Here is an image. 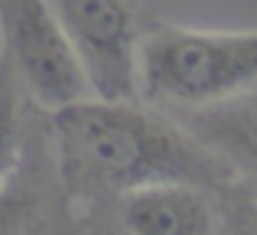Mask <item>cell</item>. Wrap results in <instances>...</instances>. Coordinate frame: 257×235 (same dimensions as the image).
Wrapping results in <instances>:
<instances>
[{
	"label": "cell",
	"instance_id": "cell-6",
	"mask_svg": "<svg viewBox=\"0 0 257 235\" xmlns=\"http://www.w3.org/2000/svg\"><path fill=\"white\" fill-rule=\"evenodd\" d=\"M173 118L182 121L221 160H228L238 177H247L257 183V89L231 98V102L199 111H182Z\"/></svg>",
	"mask_w": 257,
	"mask_h": 235
},
{
	"label": "cell",
	"instance_id": "cell-5",
	"mask_svg": "<svg viewBox=\"0 0 257 235\" xmlns=\"http://www.w3.org/2000/svg\"><path fill=\"white\" fill-rule=\"evenodd\" d=\"M131 235H218V199L205 186L153 183L120 196Z\"/></svg>",
	"mask_w": 257,
	"mask_h": 235
},
{
	"label": "cell",
	"instance_id": "cell-1",
	"mask_svg": "<svg viewBox=\"0 0 257 235\" xmlns=\"http://www.w3.org/2000/svg\"><path fill=\"white\" fill-rule=\"evenodd\" d=\"M56 167L72 196H124L153 183H192L221 193L234 167L182 121L140 102L82 98L52 111Z\"/></svg>",
	"mask_w": 257,
	"mask_h": 235
},
{
	"label": "cell",
	"instance_id": "cell-2",
	"mask_svg": "<svg viewBox=\"0 0 257 235\" xmlns=\"http://www.w3.org/2000/svg\"><path fill=\"white\" fill-rule=\"evenodd\" d=\"M257 89V30L153 23L137 49V102L182 115Z\"/></svg>",
	"mask_w": 257,
	"mask_h": 235
},
{
	"label": "cell",
	"instance_id": "cell-3",
	"mask_svg": "<svg viewBox=\"0 0 257 235\" xmlns=\"http://www.w3.org/2000/svg\"><path fill=\"white\" fill-rule=\"evenodd\" d=\"M0 52L17 69L23 92L49 115L94 95L49 0H0Z\"/></svg>",
	"mask_w": 257,
	"mask_h": 235
},
{
	"label": "cell",
	"instance_id": "cell-8",
	"mask_svg": "<svg viewBox=\"0 0 257 235\" xmlns=\"http://www.w3.org/2000/svg\"><path fill=\"white\" fill-rule=\"evenodd\" d=\"M218 229L221 235H257V196L225 186L218 199Z\"/></svg>",
	"mask_w": 257,
	"mask_h": 235
},
{
	"label": "cell",
	"instance_id": "cell-9",
	"mask_svg": "<svg viewBox=\"0 0 257 235\" xmlns=\"http://www.w3.org/2000/svg\"><path fill=\"white\" fill-rule=\"evenodd\" d=\"M26 219H30V199L0 193V235H23Z\"/></svg>",
	"mask_w": 257,
	"mask_h": 235
},
{
	"label": "cell",
	"instance_id": "cell-4",
	"mask_svg": "<svg viewBox=\"0 0 257 235\" xmlns=\"http://www.w3.org/2000/svg\"><path fill=\"white\" fill-rule=\"evenodd\" d=\"M82 59L94 98L137 102V49L144 30L131 0H49Z\"/></svg>",
	"mask_w": 257,
	"mask_h": 235
},
{
	"label": "cell",
	"instance_id": "cell-7",
	"mask_svg": "<svg viewBox=\"0 0 257 235\" xmlns=\"http://www.w3.org/2000/svg\"><path fill=\"white\" fill-rule=\"evenodd\" d=\"M20 102H23L20 75L10 65V59L0 52V193L7 190L20 157V127H23Z\"/></svg>",
	"mask_w": 257,
	"mask_h": 235
}]
</instances>
